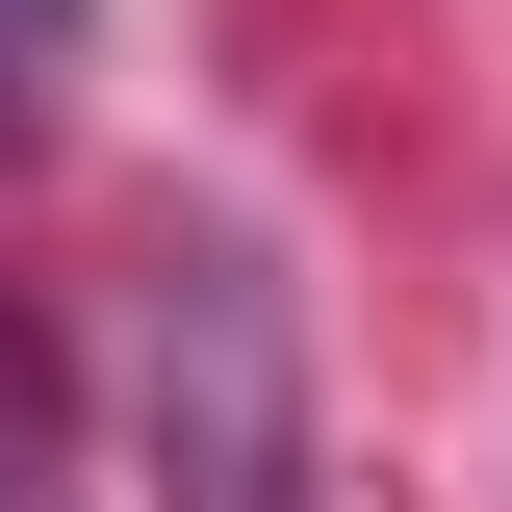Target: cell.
Segmentation results:
<instances>
[{"label":"cell","mask_w":512,"mask_h":512,"mask_svg":"<svg viewBox=\"0 0 512 512\" xmlns=\"http://www.w3.org/2000/svg\"><path fill=\"white\" fill-rule=\"evenodd\" d=\"M128 461H154V512H333L308 359H282V282H256V256H180V282H154V333H128Z\"/></svg>","instance_id":"obj_1"},{"label":"cell","mask_w":512,"mask_h":512,"mask_svg":"<svg viewBox=\"0 0 512 512\" xmlns=\"http://www.w3.org/2000/svg\"><path fill=\"white\" fill-rule=\"evenodd\" d=\"M52 26H77V0H0V52H52Z\"/></svg>","instance_id":"obj_2"}]
</instances>
